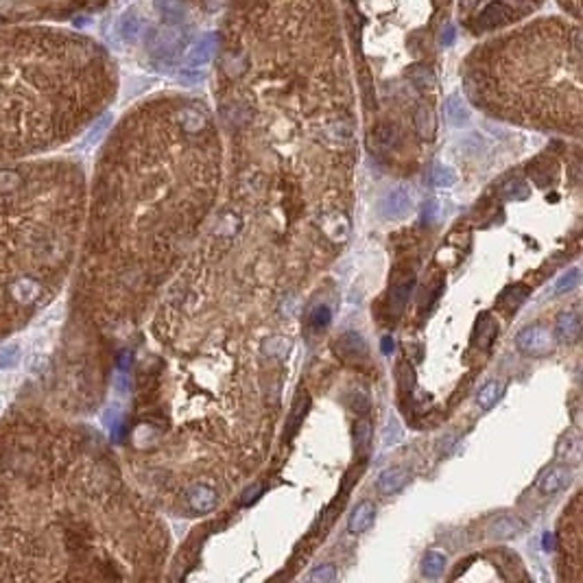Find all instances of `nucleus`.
Masks as SVG:
<instances>
[{
	"label": "nucleus",
	"mask_w": 583,
	"mask_h": 583,
	"mask_svg": "<svg viewBox=\"0 0 583 583\" xmlns=\"http://www.w3.org/2000/svg\"><path fill=\"white\" fill-rule=\"evenodd\" d=\"M217 502H219L217 491L210 485H203V483L192 485L186 494V505L194 514H210L217 507Z\"/></svg>",
	"instance_id": "5"
},
{
	"label": "nucleus",
	"mask_w": 583,
	"mask_h": 583,
	"mask_svg": "<svg viewBox=\"0 0 583 583\" xmlns=\"http://www.w3.org/2000/svg\"><path fill=\"white\" fill-rule=\"evenodd\" d=\"M509 20H512L509 7L505 3H491L483 9L481 16H478V28H481V31H489V28H496Z\"/></svg>",
	"instance_id": "12"
},
{
	"label": "nucleus",
	"mask_w": 583,
	"mask_h": 583,
	"mask_svg": "<svg viewBox=\"0 0 583 583\" xmlns=\"http://www.w3.org/2000/svg\"><path fill=\"white\" fill-rule=\"evenodd\" d=\"M319 226H321V232L328 238L337 241V243H343L348 238V234H350V221L346 219V214H341V212L323 214L321 221H319Z\"/></svg>",
	"instance_id": "11"
},
{
	"label": "nucleus",
	"mask_w": 583,
	"mask_h": 583,
	"mask_svg": "<svg viewBox=\"0 0 583 583\" xmlns=\"http://www.w3.org/2000/svg\"><path fill=\"white\" fill-rule=\"evenodd\" d=\"M505 394V385L500 380H487L476 394V405L483 411H489Z\"/></svg>",
	"instance_id": "18"
},
{
	"label": "nucleus",
	"mask_w": 583,
	"mask_h": 583,
	"mask_svg": "<svg viewBox=\"0 0 583 583\" xmlns=\"http://www.w3.org/2000/svg\"><path fill=\"white\" fill-rule=\"evenodd\" d=\"M328 321H330V308L321 306L315 315H312V323H315L317 328H323V326H328Z\"/></svg>",
	"instance_id": "35"
},
{
	"label": "nucleus",
	"mask_w": 583,
	"mask_h": 583,
	"mask_svg": "<svg viewBox=\"0 0 583 583\" xmlns=\"http://www.w3.org/2000/svg\"><path fill=\"white\" fill-rule=\"evenodd\" d=\"M182 44H184V35L173 24L158 28V31H153V35L149 37V49H151L153 55H160V57H164V55L171 57V55L179 53Z\"/></svg>",
	"instance_id": "3"
},
{
	"label": "nucleus",
	"mask_w": 583,
	"mask_h": 583,
	"mask_svg": "<svg viewBox=\"0 0 583 583\" xmlns=\"http://www.w3.org/2000/svg\"><path fill=\"white\" fill-rule=\"evenodd\" d=\"M260 489H262L260 485H253V487H249V489L245 491V494H243L241 502H243V505H249V502H251L253 498H256V496L260 494Z\"/></svg>",
	"instance_id": "38"
},
{
	"label": "nucleus",
	"mask_w": 583,
	"mask_h": 583,
	"mask_svg": "<svg viewBox=\"0 0 583 583\" xmlns=\"http://www.w3.org/2000/svg\"><path fill=\"white\" fill-rule=\"evenodd\" d=\"M337 352L343 358H363L367 354V343L358 332H346L337 341Z\"/></svg>",
	"instance_id": "16"
},
{
	"label": "nucleus",
	"mask_w": 583,
	"mask_h": 583,
	"mask_svg": "<svg viewBox=\"0 0 583 583\" xmlns=\"http://www.w3.org/2000/svg\"><path fill=\"white\" fill-rule=\"evenodd\" d=\"M306 407H308V398L300 400V402H297V405H295V409H293V413H291V420H289L291 432H295V430H297V426L302 424L304 415H306Z\"/></svg>",
	"instance_id": "34"
},
{
	"label": "nucleus",
	"mask_w": 583,
	"mask_h": 583,
	"mask_svg": "<svg viewBox=\"0 0 583 583\" xmlns=\"http://www.w3.org/2000/svg\"><path fill=\"white\" fill-rule=\"evenodd\" d=\"M430 179H432V184L439 186V188L453 186L455 184V173H453V169L443 167V164H435L430 171Z\"/></svg>",
	"instance_id": "28"
},
{
	"label": "nucleus",
	"mask_w": 583,
	"mask_h": 583,
	"mask_svg": "<svg viewBox=\"0 0 583 583\" xmlns=\"http://www.w3.org/2000/svg\"><path fill=\"white\" fill-rule=\"evenodd\" d=\"M474 3H476V0H461V5L466 7V9H468V7H472Z\"/></svg>",
	"instance_id": "39"
},
{
	"label": "nucleus",
	"mask_w": 583,
	"mask_h": 583,
	"mask_svg": "<svg viewBox=\"0 0 583 583\" xmlns=\"http://www.w3.org/2000/svg\"><path fill=\"white\" fill-rule=\"evenodd\" d=\"M527 529L525 520L518 516H500L487 527V537L491 540H512L518 533Z\"/></svg>",
	"instance_id": "7"
},
{
	"label": "nucleus",
	"mask_w": 583,
	"mask_h": 583,
	"mask_svg": "<svg viewBox=\"0 0 583 583\" xmlns=\"http://www.w3.org/2000/svg\"><path fill=\"white\" fill-rule=\"evenodd\" d=\"M308 579L310 581H321V583H332V581H337V571H335V566L332 564H323V566H317L315 571H312L310 575H308Z\"/></svg>",
	"instance_id": "30"
},
{
	"label": "nucleus",
	"mask_w": 583,
	"mask_h": 583,
	"mask_svg": "<svg viewBox=\"0 0 583 583\" xmlns=\"http://www.w3.org/2000/svg\"><path fill=\"white\" fill-rule=\"evenodd\" d=\"M409 79L413 81L415 87H420V90L435 87V74H432V70L426 68V66H413V68H409Z\"/></svg>",
	"instance_id": "25"
},
{
	"label": "nucleus",
	"mask_w": 583,
	"mask_h": 583,
	"mask_svg": "<svg viewBox=\"0 0 583 583\" xmlns=\"http://www.w3.org/2000/svg\"><path fill=\"white\" fill-rule=\"evenodd\" d=\"M407 483H409V472L405 468H389L378 476L376 487H378L380 494L391 496V494H396V491H400L402 487H405Z\"/></svg>",
	"instance_id": "13"
},
{
	"label": "nucleus",
	"mask_w": 583,
	"mask_h": 583,
	"mask_svg": "<svg viewBox=\"0 0 583 583\" xmlns=\"http://www.w3.org/2000/svg\"><path fill=\"white\" fill-rule=\"evenodd\" d=\"M81 217L79 177L64 167H0V346L66 280Z\"/></svg>",
	"instance_id": "1"
},
{
	"label": "nucleus",
	"mask_w": 583,
	"mask_h": 583,
	"mask_svg": "<svg viewBox=\"0 0 583 583\" xmlns=\"http://www.w3.org/2000/svg\"><path fill=\"white\" fill-rule=\"evenodd\" d=\"M155 9L167 24H177L184 20L182 0H155Z\"/></svg>",
	"instance_id": "21"
},
{
	"label": "nucleus",
	"mask_w": 583,
	"mask_h": 583,
	"mask_svg": "<svg viewBox=\"0 0 583 583\" xmlns=\"http://www.w3.org/2000/svg\"><path fill=\"white\" fill-rule=\"evenodd\" d=\"M435 127H437V123H435V114H432V110L426 108V105L417 108V112H415V129H417V133H420L424 140H430L432 136H435Z\"/></svg>",
	"instance_id": "20"
},
{
	"label": "nucleus",
	"mask_w": 583,
	"mask_h": 583,
	"mask_svg": "<svg viewBox=\"0 0 583 583\" xmlns=\"http://www.w3.org/2000/svg\"><path fill=\"white\" fill-rule=\"evenodd\" d=\"M439 42H441V47H450V44L455 42V26H450L448 24L443 31H441V37H439Z\"/></svg>",
	"instance_id": "37"
},
{
	"label": "nucleus",
	"mask_w": 583,
	"mask_h": 583,
	"mask_svg": "<svg viewBox=\"0 0 583 583\" xmlns=\"http://www.w3.org/2000/svg\"><path fill=\"white\" fill-rule=\"evenodd\" d=\"M354 443L358 453H365L369 443H371V422L369 420H361L354 424Z\"/></svg>",
	"instance_id": "26"
},
{
	"label": "nucleus",
	"mask_w": 583,
	"mask_h": 583,
	"mask_svg": "<svg viewBox=\"0 0 583 583\" xmlns=\"http://www.w3.org/2000/svg\"><path fill=\"white\" fill-rule=\"evenodd\" d=\"M527 295H529V291H527L525 287H512V289H507V291L502 293L500 302H502L505 306H509V308H516V306H520L522 302L527 300Z\"/></svg>",
	"instance_id": "29"
},
{
	"label": "nucleus",
	"mask_w": 583,
	"mask_h": 583,
	"mask_svg": "<svg viewBox=\"0 0 583 583\" xmlns=\"http://www.w3.org/2000/svg\"><path fill=\"white\" fill-rule=\"evenodd\" d=\"M502 192L507 194V197H512V199H525L527 194H529L527 186L522 184V182H518V179H512V182H507V186L502 188Z\"/></svg>",
	"instance_id": "33"
},
{
	"label": "nucleus",
	"mask_w": 583,
	"mask_h": 583,
	"mask_svg": "<svg viewBox=\"0 0 583 583\" xmlns=\"http://www.w3.org/2000/svg\"><path fill=\"white\" fill-rule=\"evenodd\" d=\"M573 472L566 466H552L550 470H546L540 478H537V489L542 491L544 496H552L559 494L561 489H566L571 485Z\"/></svg>",
	"instance_id": "4"
},
{
	"label": "nucleus",
	"mask_w": 583,
	"mask_h": 583,
	"mask_svg": "<svg viewBox=\"0 0 583 583\" xmlns=\"http://www.w3.org/2000/svg\"><path fill=\"white\" fill-rule=\"evenodd\" d=\"M498 332V326L491 321L487 315H483V319L478 321L476 326V343H478V348H489L491 346V341H494Z\"/></svg>",
	"instance_id": "24"
},
{
	"label": "nucleus",
	"mask_w": 583,
	"mask_h": 583,
	"mask_svg": "<svg viewBox=\"0 0 583 583\" xmlns=\"http://www.w3.org/2000/svg\"><path fill=\"white\" fill-rule=\"evenodd\" d=\"M411 284L413 282H405V284H400V287H396L391 291V304H394L396 312H400L402 308H405V304L409 300V293H411Z\"/></svg>",
	"instance_id": "31"
},
{
	"label": "nucleus",
	"mask_w": 583,
	"mask_h": 583,
	"mask_svg": "<svg viewBox=\"0 0 583 583\" xmlns=\"http://www.w3.org/2000/svg\"><path fill=\"white\" fill-rule=\"evenodd\" d=\"M373 520H376V507H373V502H369V500L358 502L352 509V514H350L348 531L352 535H363L365 531L371 529Z\"/></svg>",
	"instance_id": "9"
},
{
	"label": "nucleus",
	"mask_w": 583,
	"mask_h": 583,
	"mask_svg": "<svg viewBox=\"0 0 583 583\" xmlns=\"http://www.w3.org/2000/svg\"><path fill=\"white\" fill-rule=\"evenodd\" d=\"M555 339L561 343H577L581 339V315L575 310H566L557 317L555 323Z\"/></svg>",
	"instance_id": "8"
},
{
	"label": "nucleus",
	"mask_w": 583,
	"mask_h": 583,
	"mask_svg": "<svg viewBox=\"0 0 583 583\" xmlns=\"http://www.w3.org/2000/svg\"><path fill=\"white\" fill-rule=\"evenodd\" d=\"M217 44H219V35H217V33H205V35L188 51V55H186V66H188V68L205 66V64L212 59V55H214V51H217Z\"/></svg>",
	"instance_id": "6"
},
{
	"label": "nucleus",
	"mask_w": 583,
	"mask_h": 583,
	"mask_svg": "<svg viewBox=\"0 0 583 583\" xmlns=\"http://www.w3.org/2000/svg\"><path fill=\"white\" fill-rule=\"evenodd\" d=\"M352 407H354V411H358V413H367V411H369V398H367L365 394H361V391H356Z\"/></svg>",
	"instance_id": "36"
},
{
	"label": "nucleus",
	"mask_w": 583,
	"mask_h": 583,
	"mask_svg": "<svg viewBox=\"0 0 583 583\" xmlns=\"http://www.w3.org/2000/svg\"><path fill=\"white\" fill-rule=\"evenodd\" d=\"M443 571H446V557L441 555V552L428 550L422 557V575L428 577V579H437V577L443 575Z\"/></svg>",
	"instance_id": "23"
},
{
	"label": "nucleus",
	"mask_w": 583,
	"mask_h": 583,
	"mask_svg": "<svg viewBox=\"0 0 583 583\" xmlns=\"http://www.w3.org/2000/svg\"><path fill=\"white\" fill-rule=\"evenodd\" d=\"M142 28H144V22H142V18L138 16V13L125 11L123 16L118 18L116 33H118V37H121L123 42H136L142 35Z\"/></svg>",
	"instance_id": "15"
},
{
	"label": "nucleus",
	"mask_w": 583,
	"mask_h": 583,
	"mask_svg": "<svg viewBox=\"0 0 583 583\" xmlns=\"http://www.w3.org/2000/svg\"><path fill=\"white\" fill-rule=\"evenodd\" d=\"M579 282H581V271H579V269H568V271L555 282V289H552V293H555V295H564V293H568V291L577 289Z\"/></svg>",
	"instance_id": "27"
},
{
	"label": "nucleus",
	"mask_w": 583,
	"mask_h": 583,
	"mask_svg": "<svg viewBox=\"0 0 583 583\" xmlns=\"http://www.w3.org/2000/svg\"><path fill=\"white\" fill-rule=\"evenodd\" d=\"M400 140V133L394 125H378L371 133V149H376V151H387V149L396 146Z\"/></svg>",
	"instance_id": "19"
},
{
	"label": "nucleus",
	"mask_w": 583,
	"mask_h": 583,
	"mask_svg": "<svg viewBox=\"0 0 583 583\" xmlns=\"http://www.w3.org/2000/svg\"><path fill=\"white\" fill-rule=\"evenodd\" d=\"M446 118H448V123L455 125V127H461V125H466L470 121V110L466 105V101H463L459 94H450L446 99Z\"/></svg>",
	"instance_id": "17"
},
{
	"label": "nucleus",
	"mask_w": 583,
	"mask_h": 583,
	"mask_svg": "<svg viewBox=\"0 0 583 583\" xmlns=\"http://www.w3.org/2000/svg\"><path fill=\"white\" fill-rule=\"evenodd\" d=\"M411 210V194L405 188H396L380 203V212L387 219H400Z\"/></svg>",
	"instance_id": "10"
},
{
	"label": "nucleus",
	"mask_w": 583,
	"mask_h": 583,
	"mask_svg": "<svg viewBox=\"0 0 583 583\" xmlns=\"http://www.w3.org/2000/svg\"><path fill=\"white\" fill-rule=\"evenodd\" d=\"M264 348H267L269 356H278V358H282V356H287V352L291 350V341L282 339V337H273V339H269V343H267Z\"/></svg>",
	"instance_id": "32"
},
{
	"label": "nucleus",
	"mask_w": 583,
	"mask_h": 583,
	"mask_svg": "<svg viewBox=\"0 0 583 583\" xmlns=\"http://www.w3.org/2000/svg\"><path fill=\"white\" fill-rule=\"evenodd\" d=\"M581 437L579 435H566L561 443L557 446V457L564 459L566 463H579L581 461Z\"/></svg>",
	"instance_id": "22"
},
{
	"label": "nucleus",
	"mask_w": 583,
	"mask_h": 583,
	"mask_svg": "<svg viewBox=\"0 0 583 583\" xmlns=\"http://www.w3.org/2000/svg\"><path fill=\"white\" fill-rule=\"evenodd\" d=\"M555 343H557V339L552 335V330H548V328L542 323L527 326L525 330H520L516 337V348L522 354H529V356H546L548 352H552Z\"/></svg>",
	"instance_id": "2"
},
{
	"label": "nucleus",
	"mask_w": 583,
	"mask_h": 583,
	"mask_svg": "<svg viewBox=\"0 0 583 583\" xmlns=\"http://www.w3.org/2000/svg\"><path fill=\"white\" fill-rule=\"evenodd\" d=\"M179 118V125H182V129L186 133H199L208 127V114L203 108H197V105H186L179 110L177 114Z\"/></svg>",
	"instance_id": "14"
}]
</instances>
